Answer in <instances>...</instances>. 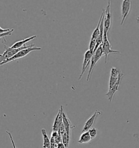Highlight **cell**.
<instances>
[{"label":"cell","mask_w":139,"mask_h":148,"mask_svg":"<svg viewBox=\"0 0 139 148\" xmlns=\"http://www.w3.org/2000/svg\"><path fill=\"white\" fill-rule=\"evenodd\" d=\"M124 74L116 67H112L110 72V77L109 84V91L105 94L110 102H111L115 93L118 91L122 78Z\"/></svg>","instance_id":"obj_1"},{"label":"cell","mask_w":139,"mask_h":148,"mask_svg":"<svg viewBox=\"0 0 139 148\" xmlns=\"http://www.w3.org/2000/svg\"><path fill=\"white\" fill-rule=\"evenodd\" d=\"M107 33H106L104 31V35H103V42L102 44V52H103V56H105V64L108 62V57L109 54H121L120 51L113 50L111 48V45L109 41L108 36H107Z\"/></svg>","instance_id":"obj_2"},{"label":"cell","mask_w":139,"mask_h":148,"mask_svg":"<svg viewBox=\"0 0 139 148\" xmlns=\"http://www.w3.org/2000/svg\"><path fill=\"white\" fill-rule=\"evenodd\" d=\"M102 56H103V52H102V44H101L93 53V55L91 58V61H90V69L89 71V73L87 75V82L89 81V80L90 79L91 75L92 73L93 70L95 68V66Z\"/></svg>","instance_id":"obj_3"},{"label":"cell","mask_w":139,"mask_h":148,"mask_svg":"<svg viewBox=\"0 0 139 148\" xmlns=\"http://www.w3.org/2000/svg\"><path fill=\"white\" fill-rule=\"evenodd\" d=\"M34 46V44H32L29 46H26L25 45L23 47H22L21 48H17V49H13L9 47L6 49V51L3 53V54H0V63L8 60L9 59L14 56L17 53L22 49L30 48Z\"/></svg>","instance_id":"obj_4"},{"label":"cell","mask_w":139,"mask_h":148,"mask_svg":"<svg viewBox=\"0 0 139 148\" xmlns=\"http://www.w3.org/2000/svg\"><path fill=\"white\" fill-rule=\"evenodd\" d=\"M41 49V48L38 47H35V46H34L30 47V48L25 49H22L21 51H19V52L17 53L14 56H13L11 58L9 59L8 60L0 63V66L3 65H4L6 64H7V63H8L9 62L14 61V60H15L17 59H20V58H23V57H25L27 55H28L30 53L32 52V51H40Z\"/></svg>","instance_id":"obj_5"},{"label":"cell","mask_w":139,"mask_h":148,"mask_svg":"<svg viewBox=\"0 0 139 148\" xmlns=\"http://www.w3.org/2000/svg\"><path fill=\"white\" fill-rule=\"evenodd\" d=\"M131 8V1L130 0H123L122 1L121 5V23L122 26L126 20V18L128 16L130 12Z\"/></svg>","instance_id":"obj_6"},{"label":"cell","mask_w":139,"mask_h":148,"mask_svg":"<svg viewBox=\"0 0 139 148\" xmlns=\"http://www.w3.org/2000/svg\"><path fill=\"white\" fill-rule=\"evenodd\" d=\"M111 5L110 1H109L108 5L107 7L106 10H105L104 16V31L108 33L111 25Z\"/></svg>","instance_id":"obj_7"},{"label":"cell","mask_w":139,"mask_h":148,"mask_svg":"<svg viewBox=\"0 0 139 148\" xmlns=\"http://www.w3.org/2000/svg\"><path fill=\"white\" fill-rule=\"evenodd\" d=\"M94 53L91 52L90 50H87L86 51V52L84 54V60L83 62L82 65V72L79 75V77L78 80H81L83 76V74L84 73V72H85V71L87 69V68L88 67V65H89V64L90 63L91 61V58L93 55Z\"/></svg>","instance_id":"obj_8"},{"label":"cell","mask_w":139,"mask_h":148,"mask_svg":"<svg viewBox=\"0 0 139 148\" xmlns=\"http://www.w3.org/2000/svg\"><path fill=\"white\" fill-rule=\"evenodd\" d=\"M62 117H63V124L65 127V132L68 135L70 136V130L74 127V126L72 124L71 121H70L68 117L65 112L64 108L62 111Z\"/></svg>","instance_id":"obj_9"},{"label":"cell","mask_w":139,"mask_h":148,"mask_svg":"<svg viewBox=\"0 0 139 148\" xmlns=\"http://www.w3.org/2000/svg\"><path fill=\"white\" fill-rule=\"evenodd\" d=\"M101 114V112L98 110H96L94 114L91 116V117L87 119L86 123L84 124V126L83 128V132L88 131L90 129H91L92 125L94 124V122L95 121L98 115H100Z\"/></svg>","instance_id":"obj_10"},{"label":"cell","mask_w":139,"mask_h":148,"mask_svg":"<svg viewBox=\"0 0 139 148\" xmlns=\"http://www.w3.org/2000/svg\"><path fill=\"white\" fill-rule=\"evenodd\" d=\"M63 105L61 106V108L58 113L56 115V117L55 118L54 122L53 125V131H58L59 129L61 126V125L63 124V117H62V111H63Z\"/></svg>","instance_id":"obj_11"},{"label":"cell","mask_w":139,"mask_h":148,"mask_svg":"<svg viewBox=\"0 0 139 148\" xmlns=\"http://www.w3.org/2000/svg\"><path fill=\"white\" fill-rule=\"evenodd\" d=\"M37 36L36 35H33V36H32L30 37L29 38H26L25 39L22 40L21 41H17L16 42L15 44H13V45L10 47L11 48H13V49H17V48H21L22 47H23L24 45H25V44L26 43H27L28 42L30 41L31 40L34 39L35 38H36Z\"/></svg>","instance_id":"obj_12"},{"label":"cell","mask_w":139,"mask_h":148,"mask_svg":"<svg viewBox=\"0 0 139 148\" xmlns=\"http://www.w3.org/2000/svg\"><path fill=\"white\" fill-rule=\"evenodd\" d=\"M104 12H105V10H104V9H102V12L101 15H100V17L99 21L98 22V24H97V25L96 28L95 29V30L93 32V33H92V34L91 39L96 40V39L98 37V36L100 35V22H101L102 17H103V15H104Z\"/></svg>","instance_id":"obj_13"},{"label":"cell","mask_w":139,"mask_h":148,"mask_svg":"<svg viewBox=\"0 0 139 148\" xmlns=\"http://www.w3.org/2000/svg\"><path fill=\"white\" fill-rule=\"evenodd\" d=\"M91 140V137L89 135L88 131L83 132L82 134L80 136L79 139L78 140L79 143H87Z\"/></svg>","instance_id":"obj_14"},{"label":"cell","mask_w":139,"mask_h":148,"mask_svg":"<svg viewBox=\"0 0 139 148\" xmlns=\"http://www.w3.org/2000/svg\"><path fill=\"white\" fill-rule=\"evenodd\" d=\"M41 132L43 137V148H50V139L48 136L46 131L45 129H43Z\"/></svg>","instance_id":"obj_15"},{"label":"cell","mask_w":139,"mask_h":148,"mask_svg":"<svg viewBox=\"0 0 139 148\" xmlns=\"http://www.w3.org/2000/svg\"><path fill=\"white\" fill-rule=\"evenodd\" d=\"M70 140V136L67 135L66 132L62 136V143L65 146V148H69Z\"/></svg>","instance_id":"obj_16"},{"label":"cell","mask_w":139,"mask_h":148,"mask_svg":"<svg viewBox=\"0 0 139 148\" xmlns=\"http://www.w3.org/2000/svg\"><path fill=\"white\" fill-rule=\"evenodd\" d=\"M88 132L91 137V139L95 138L97 134V130L95 127H92L91 129H90L88 131Z\"/></svg>","instance_id":"obj_17"},{"label":"cell","mask_w":139,"mask_h":148,"mask_svg":"<svg viewBox=\"0 0 139 148\" xmlns=\"http://www.w3.org/2000/svg\"><path fill=\"white\" fill-rule=\"evenodd\" d=\"M96 45V40L91 39L90 44H89V50L91 51V52L94 53Z\"/></svg>","instance_id":"obj_18"},{"label":"cell","mask_w":139,"mask_h":148,"mask_svg":"<svg viewBox=\"0 0 139 148\" xmlns=\"http://www.w3.org/2000/svg\"><path fill=\"white\" fill-rule=\"evenodd\" d=\"M14 29H10V31L7 32H6V33L0 34V39H1V38H4V37H6V36H9V35H12V33L14 32Z\"/></svg>","instance_id":"obj_19"},{"label":"cell","mask_w":139,"mask_h":148,"mask_svg":"<svg viewBox=\"0 0 139 148\" xmlns=\"http://www.w3.org/2000/svg\"><path fill=\"white\" fill-rule=\"evenodd\" d=\"M50 143H51V144H50V148H56L57 147V144L56 143L55 139L51 137Z\"/></svg>","instance_id":"obj_20"},{"label":"cell","mask_w":139,"mask_h":148,"mask_svg":"<svg viewBox=\"0 0 139 148\" xmlns=\"http://www.w3.org/2000/svg\"><path fill=\"white\" fill-rule=\"evenodd\" d=\"M6 133L9 135V137H10V138L11 142H12V145H13V148H17L16 145H15V144L14 143V139H13V136H12V135L11 132H10L9 131H6Z\"/></svg>","instance_id":"obj_21"},{"label":"cell","mask_w":139,"mask_h":148,"mask_svg":"<svg viewBox=\"0 0 139 148\" xmlns=\"http://www.w3.org/2000/svg\"><path fill=\"white\" fill-rule=\"evenodd\" d=\"M55 142H56V144L62 142V137H61V136L60 134H59V136L55 139Z\"/></svg>","instance_id":"obj_22"},{"label":"cell","mask_w":139,"mask_h":148,"mask_svg":"<svg viewBox=\"0 0 139 148\" xmlns=\"http://www.w3.org/2000/svg\"><path fill=\"white\" fill-rule=\"evenodd\" d=\"M58 136H59L58 132H57V131H52L51 137H52V138H54V139H56Z\"/></svg>","instance_id":"obj_23"},{"label":"cell","mask_w":139,"mask_h":148,"mask_svg":"<svg viewBox=\"0 0 139 148\" xmlns=\"http://www.w3.org/2000/svg\"><path fill=\"white\" fill-rule=\"evenodd\" d=\"M10 29H3V28H2L1 26H0V34H2V33H6L7 32L10 31Z\"/></svg>","instance_id":"obj_24"},{"label":"cell","mask_w":139,"mask_h":148,"mask_svg":"<svg viewBox=\"0 0 139 148\" xmlns=\"http://www.w3.org/2000/svg\"><path fill=\"white\" fill-rule=\"evenodd\" d=\"M57 148H65V147L64 144L61 142L57 144Z\"/></svg>","instance_id":"obj_25"},{"label":"cell","mask_w":139,"mask_h":148,"mask_svg":"<svg viewBox=\"0 0 139 148\" xmlns=\"http://www.w3.org/2000/svg\"><path fill=\"white\" fill-rule=\"evenodd\" d=\"M56 148H57V147H56Z\"/></svg>","instance_id":"obj_26"}]
</instances>
